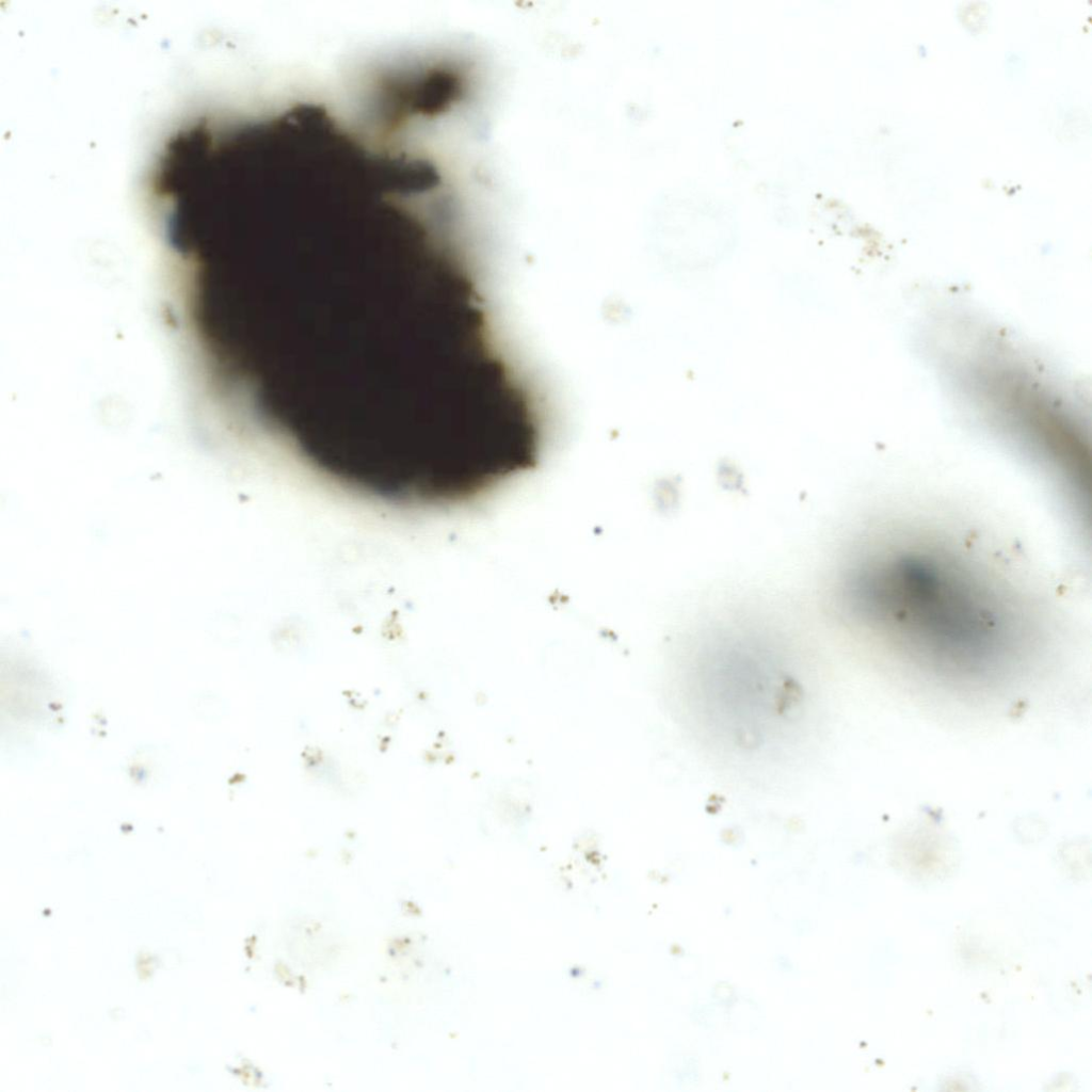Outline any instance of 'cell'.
<instances>
[{"label": "cell", "instance_id": "6da1fadb", "mask_svg": "<svg viewBox=\"0 0 1092 1092\" xmlns=\"http://www.w3.org/2000/svg\"><path fill=\"white\" fill-rule=\"evenodd\" d=\"M963 555L927 537L883 547L856 579L863 615L906 632L949 636L994 632L1021 619L1012 591Z\"/></svg>", "mask_w": 1092, "mask_h": 1092}]
</instances>
